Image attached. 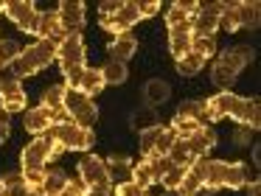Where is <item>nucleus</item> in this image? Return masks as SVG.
<instances>
[{"label": "nucleus", "instance_id": "4", "mask_svg": "<svg viewBox=\"0 0 261 196\" xmlns=\"http://www.w3.org/2000/svg\"><path fill=\"white\" fill-rule=\"evenodd\" d=\"M57 48H59V42H54V39H37V42L25 45V48L20 50V56L14 59L17 76H34L42 67H48L57 59Z\"/></svg>", "mask_w": 261, "mask_h": 196}, {"label": "nucleus", "instance_id": "8", "mask_svg": "<svg viewBox=\"0 0 261 196\" xmlns=\"http://www.w3.org/2000/svg\"><path fill=\"white\" fill-rule=\"evenodd\" d=\"M59 151H62V146H59L54 137H48V134H37V137L23 149L20 162H23V168H45V162L51 160V157H57Z\"/></svg>", "mask_w": 261, "mask_h": 196}, {"label": "nucleus", "instance_id": "16", "mask_svg": "<svg viewBox=\"0 0 261 196\" xmlns=\"http://www.w3.org/2000/svg\"><path fill=\"white\" fill-rule=\"evenodd\" d=\"M205 160L208 157H199V160H194L191 165L186 168V174H182V182L180 188H177V196H197L202 193V174H205Z\"/></svg>", "mask_w": 261, "mask_h": 196}, {"label": "nucleus", "instance_id": "10", "mask_svg": "<svg viewBox=\"0 0 261 196\" xmlns=\"http://www.w3.org/2000/svg\"><path fill=\"white\" fill-rule=\"evenodd\" d=\"M0 106L12 112H25V93L17 76H0Z\"/></svg>", "mask_w": 261, "mask_h": 196}, {"label": "nucleus", "instance_id": "9", "mask_svg": "<svg viewBox=\"0 0 261 196\" xmlns=\"http://www.w3.org/2000/svg\"><path fill=\"white\" fill-rule=\"evenodd\" d=\"M261 9L258 3H230L225 14L219 17V28L225 31H239V28H255L258 25Z\"/></svg>", "mask_w": 261, "mask_h": 196}, {"label": "nucleus", "instance_id": "15", "mask_svg": "<svg viewBox=\"0 0 261 196\" xmlns=\"http://www.w3.org/2000/svg\"><path fill=\"white\" fill-rule=\"evenodd\" d=\"M31 34H37V39H54V42H62L68 34L59 28V17L57 11H37V20Z\"/></svg>", "mask_w": 261, "mask_h": 196}, {"label": "nucleus", "instance_id": "12", "mask_svg": "<svg viewBox=\"0 0 261 196\" xmlns=\"http://www.w3.org/2000/svg\"><path fill=\"white\" fill-rule=\"evenodd\" d=\"M138 22H141V14H138V3H121L115 14L101 17V25L107 28V31H113L115 37H118V34H129L132 25H138Z\"/></svg>", "mask_w": 261, "mask_h": 196}, {"label": "nucleus", "instance_id": "22", "mask_svg": "<svg viewBox=\"0 0 261 196\" xmlns=\"http://www.w3.org/2000/svg\"><path fill=\"white\" fill-rule=\"evenodd\" d=\"M216 62L239 76V70H242L247 62H253V50H250L247 45H239V48H230V50H225V53H219V59H216Z\"/></svg>", "mask_w": 261, "mask_h": 196}, {"label": "nucleus", "instance_id": "18", "mask_svg": "<svg viewBox=\"0 0 261 196\" xmlns=\"http://www.w3.org/2000/svg\"><path fill=\"white\" fill-rule=\"evenodd\" d=\"M54 112L51 109H45V106H34V109H25V115H23V126H25V132H31V134H48V129L54 126Z\"/></svg>", "mask_w": 261, "mask_h": 196}, {"label": "nucleus", "instance_id": "36", "mask_svg": "<svg viewBox=\"0 0 261 196\" xmlns=\"http://www.w3.org/2000/svg\"><path fill=\"white\" fill-rule=\"evenodd\" d=\"M177 115H180V118H194V121H202L205 101H182V104L177 106Z\"/></svg>", "mask_w": 261, "mask_h": 196}, {"label": "nucleus", "instance_id": "43", "mask_svg": "<svg viewBox=\"0 0 261 196\" xmlns=\"http://www.w3.org/2000/svg\"><path fill=\"white\" fill-rule=\"evenodd\" d=\"M113 193V185H107V188H87L85 196H110Z\"/></svg>", "mask_w": 261, "mask_h": 196}, {"label": "nucleus", "instance_id": "42", "mask_svg": "<svg viewBox=\"0 0 261 196\" xmlns=\"http://www.w3.org/2000/svg\"><path fill=\"white\" fill-rule=\"evenodd\" d=\"M253 134H255V129H250V126H239V129H236V143H239V146H247L250 140H253Z\"/></svg>", "mask_w": 261, "mask_h": 196}, {"label": "nucleus", "instance_id": "47", "mask_svg": "<svg viewBox=\"0 0 261 196\" xmlns=\"http://www.w3.org/2000/svg\"><path fill=\"white\" fill-rule=\"evenodd\" d=\"M197 196H214V193H211V190H202V193H197Z\"/></svg>", "mask_w": 261, "mask_h": 196}, {"label": "nucleus", "instance_id": "34", "mask_svg": "<svg viewBox=\"0 0 261 196\" xmlns=\"http://www.w3.org/2000/svg\"><path fill=\"white\" fill-rule=\"evenodd\" d=\"M20 45L14 42V39H0V67L6 65H14V59L20 56Z\"/></svg>", "mask_w": 261, "mask_h": 196}, {"label": "nucleus", "instance_id": "40", "mask_svg": "<svg viewBox=\"0 0 261 196\" xmlns=\"http://www.w3.org/2000/svg\"><path fill=\"white\" fill-rule=\"evenodd\" d=\"M85 182L82 179H68V185H65V190L59 196H85Z\"/></svg>", "mask_w": 261, "mask_h": 196}, {"label": "nucleus", "instance_id": "25", "mask_svg": "<svg viewBox=\"0 0 261 196\" xmlns=\"http://www.w3.org/2000/svg\"><path fill=\"white\" fill-rule=\"evenodd\" d=\"M169 93H171V87L163 78H152V81H146V87H143V101H146L149 109H154V106L169 101Z\"/></svg>", "mask_w": 261, "mask_h": 196}, {"label": "nucleus", "instance_id": "49", "mask_svg": "<svg viewBox=\"0 0 261 196\" xmlns=\"http://www.w3.org/2000/svg\"><path fill=\"white\" fill-rule=\"evenodd\" d=\"M166 196H177V193H166Z\"/></svg>", "mask_w": 261, "mask_h": 196}, {"label": "nucleus", "instance_id": "45", "mask_svg": "<svg viewBox=\"0 0 261 196\" xmlns=\"http://www.w3.org/2000/svg\"><path fill=\"white\" fill-rule=\"evenodd\" d=\"M6 137H9V123H0V146L6 143Z\"/></svg>", "mask_w": 261, "mask_h": 196}, {"label": "nucleus", "instance_id": "39", "mask_svg": "<svg viewBox=\"0 0 261 196\" xmlns=\"http://www.w3.org/2000/svg\"><path fill=\"white\" fill-rule=\"evenodd\" d=\"M154 115H152V109H146V112H138L135 118H132V129H138V132H143V129H149V126H154Z\"/></svg>", "mask_w": 261, "mask_h": 196}, {"label": "nucleus", "instance_id": "33", "mask_svg": "<svg viewBox=\"0 0 261 196\" xmlns=\"http://www.w3.org/2000/svg\"><path fill=\"white\" fill-rule=\"evenodd\" d=\"M191 50L199 53L205 62H208L211 56L216 53V39L214 37H191Z\"/></svg>", "mask_w": 261, "mask_h": 196}, {"label": "nucleus", "instance_id": "1", "mask_svg": "<svg viewBox=\"0 0 261 196\" xmlns=\"http://www.w3.org/2000/svg\"><path fill=\"white\" fill-rule=\"evenodd\" d=\"M261 112H258V101L255 98H242L233 93H216L205 101V118L208 121H222V118H233L239 126H250L258 132L261 123Z\"/></svg>", "mask_w": 261, "mask_h": 196}, {"label": "nucleus", "instance_id": "31", "mask_svg": "<svg viewBox=\"0 0 261 196\" xmlns=\"http://www.w3.org/2000/svg\"><path fill=\"white\" fill-rule=\"evenodd\" d=\"M132 182L141 185V188H149V185H154V177H152V165H149V160L132 162Z\"/></svg>", "mask_w": 261, "mask_h": 196}, {"label": "nucleus", "instance_id": "26", "mask_svg": "<svg viewBox=\"0 0 261 196\" xmlns=\"http://www.w3.org/2000/svg\"><path fill=\"white\" fill-rule=\"evenodd\" d=\"M169 50L174 59L186 56L191 50V28L182 25V28H169Z\"/></svg>", "mask_w": 261, "mask_h": 196}, {"label": "nucleus", "instance_id": "50", "mask_svg": "<svg viewBox=\"0 0 261 196\" xmlns=\"http://www.w3.org/2000/svg\"><path fill=\"white\" fill-rule=\"evenodd\" d=\"M0 196H3V190H0Z\"/></svg>", "mask_w": 261, "mask_h": 196}, {"label": "nucleus", "instance_id": "32", "mask_svg": "<svg viewBox=\"0 0 261 196\" xmlns=\"http://www.w3.org/2000/svg\"><path fill=\"white\" fill-rule=\"evenodd\" d=\"M160 132H163V126H160V123H154V126H149V129H143V132H141V157H152L154 146H158Z\"/></svg>", "mask_w": 261, "mask_h": 196}, {"label": "nucleus", "instance_id": "23", "mask_svg": "<svg viewBox=\"0 0 261 196\" xmlns=\"http://www.w3.org/2000/svg\"><path fill=\"white\" fill-rule=\"evenodd\" d=\"M73 90H79V93H85V95H96V93H101L104 90V76H101V70L98 67H85L82 70V76L76 78V87Z\"/></svg>", "mask_w": 261, "mask_h": 196}, {"label": "nucleus", "instance_id": "41", "mask_svg": "<svg viewBox=\"0 0 261 196\" xmlns=\"http://www.w3.org/2000/svg\"><path fill=\"white\" fill-rule=\"evenodd\" d=\"M160 11V3H154V0H143V3H138V14H141V20L143 17H154Z\"/></svg>", "mask_w": 261, "mask_h": 196}, {"label": "nucleus", "instance_id": "2", "mask_svg": "<svg viewBox=\"0 0 261 196\" xmlns=\"http://www.w3.org/2000/svg\"><path fill=\"white\" fill-rule=\"evenodd\" d=\"M250 182V171L244 162H225V160H205V174H202V188L216 190V188H242Z\"/></svg>", "mask_w": 261, "mask_h": 196}, {"label": "nucleus", "instance_id": "21", "mask_svg": "<svg viewBox=\"0 0 261 196\" xmlns=\"http://www.w3.org/2000/svg\"><path fill=\"white\" fill-rule=\"evenodd\" d=\"M104 165H107V177L110 182H129L132 179V160L126 154H113L104 160Z\"/></svg>", "mask_w": 261, "mask_h": 196}, {"label": "nucleus", "instance_id": "13", "mask_svg": "<svg viewBox=\"0 0 261 196\" xmlns=\"http://www.w3.org/2000/svg\"><path fill=\"white\" fill-rule=\"evenodd\" d=\"M57 17H59V28L65 34H79L82 25H85V3H79V0H65V3H59Z\"/></svg>", "mask_w": 261, "mask_h": 196}, {"label": "nucleus", "instance_id": "37", "mask_svg": "<svg viewBox=\"0 0 261 196\" xmlns=\"http://www.w3.org/2000/svg\"><path fill=\"white\" fill-rule=\"evenodd\" d=\"M143 160H149V165H152V177L154 182H160V179L166 177V171H169L174 162L169 160V157H143Z\"/></svg>", "mask_w": 261, "mask_h": 196}, {"label": "nucleus", "instance_id": "30", "mask_svg": "<svg viewBox=\"0 0 261 196\" xmlns=\"http://www.w3.org/2000/svg\"><path fill=\"white\" fill-rule=\"evenodd\" d=\"M104 76V84H124L126 81V65H121V62H113L110 59L104 67H98Z\"/></svg>", "mask_w": 261, "mask_h": 196}, {"label": "nucleus", "instance_id": "6", "mask_svg": "<svg viewBox=\"0 0 261 196\" xmlns=\"http://www.w3.org/2000/svg\"><path fill=\"white\" fill-rule=\"evenodd\" d=\"M48 137H54L62 149H70V151H87L93 149L96 137H93V129H82L76 123L65 121V123H54L48 129Z\"/></svg>", "mask_w": 261, "mask_h": 196}, {"label": "nucleus", "instance_id": "24", "mask_svg": "<svg viewBox=\"0 0 261 196\" xmlns=\"http://www.w3.org/2000/svg\"><path fill=\"white\" fill-rule=\"evenodd\" d=\"M199 3H194V0H186V3H174L169 11H166V25L169 28H182L191 22V14L197 11Z\"/></svg>", "mask_w": 261, "mask_h": 196}, {"label": "nucleus", "instance_id": "3", "mask_svg": "<svg viewBox=\"0 0 261 196\" xmlns=\"http://www.w3.org/2000/svg\"><path fill=\"white\" fill-rule=\"evenodd\" d=\"M57 62H59V67H62V73H65V87L73 90L76 78H79L82 70L87 67L85 65V39H82V34H68V37L59 42Z\"/></svg>", "mask_w": 261, "mask_h": 196}, {"label": "nucleus", "instance_id": "20", "mask_svg": "<svg viewBox=\"0 0 261 196\" xmlns=\"http://www.w3.org/2000/svg\"><path fill=\"white\" fill-rule=\"evenodd\" d=\"M135 50H138V39H135V34H118V37L110 42V59L113 62H121V65H126V62L135 56Z\"/></svg>", "mask_w": 261, "mask_h": 196}, {"label": "nucleus", "instance_id": "27", "mask_svg": "<svg viewBox=\"0 0 261 196\" xmlns=\"http://www.w3.org/2000/svg\"><path fill=\"white\" fill-rule=\"evenodd\" d=\"M68 185V174L62 168H54V171H45V182H42V196H59Z\"/></svg>", "mask_w": 261, "mask_h": 196}, {"label": "nucleus", "instance_id": "29", "mask_svg": "<svg viewBox=\"0 0 261 196\" xmlns=\"http://www.w3.org/2000/svg\"><path fill=\"white\" fill-rule=\"evenodd\" d=\"M211 81H214V87H216V90L227 93V90L233 87V81H236V73H230L227 67H222L219 62H216V65L211 67Z\"/></svg>", "mask_w": 261, "mask_h": 196}, {"label": "nucleus", "instance_id": "44", "mask_svg": "<svg viewBox=\"0 0 261 196\" xmlns=\"http://www.w3.org/2000/svg\"><path fill=\"white\" fill-rule=\"evenodd\" d=\"M247 190H250V196H261V182H258V179L247 182Z\"/></svg>", "mask_w": 261, "mask_h": 196}, {"label": "nucleus", "instance_id": "14", "mask_svg": "<svg viewBox=\"0 0 261 196\" xmlns=\"http://www.w3.org/2000/svg\"><path fill=\"white\" fill-rule=\"evenodd\" d=\"M3 14L20 28V31H31L37 20V6L29 3V0H12V3L3 6Z\"/></svg>", "mask_w": 261, "mask_h": 196}, {"label": "nucleus", "instance_id": "35", "mask_svg": "<svg viewBox=\"0 0 261 196\" xmlns=\"http://www.w3.org/2000/svg\"><path fill=\"white\" fill-rule=\"evenodd\" d=\"M186 168H188V165H171L169 171H166V177L160 179V182H163V188L169 190V193H177V188H180V182H182V174H186Z\"/></svg>", "mask_w": 261, "mask_h": 196}, {"label": "nucleus", "instance_id": "5", "mask_svg": "<svg viewBox=\"0 0 261 196\" xmlns=\"http://www.w3.org/2000/svg\"><path fill=\"white\" fill-rule=\"evenodd\" d=\"M65 112H68L70 123H76L82 129H93V123L98 118L96 101L90 95L79 93V90H68V87H65Z\"/></svg>", "mask_w": 261, "mask_h": 196}, {"label": "nucleus", "instance_id": "19", "mask_svg": "<svg viewBox=\"0 0 261 196\" xmlns=\"http://www.w3.org/2000/svg\"><path fill=\"white\" fill-rule=\"evenodd\" d=\"M40 106L51 109V112H54V121H57V123L70 121V118H68V112H65V84H57V87H48L45 93H42V104H40Z\"/></svg>", "mask_w": 261, "mask_h": 196}, {"label": "nucleus", "instance_id": "28", "mask_svg": "<svg viewBox=\"0 0 261 196\" xmlns=\"http://www.w3.org/2000/svg\"><path fill=\"white\" fill-rule=\"evenodd\" d=\"M202 67H205V59L199 53H194V50H188L186 56L177 59V73H180V76H197Z\"/></svg>", "mask_w": 261, "mask_h": 196}, {"label": "nucleus", "instance_id": "48", "mask_svg": "<svg viewBox=\"0 0 261 196\" xmlns=\"http://www.w3.org/2000/svg\"><path fill=\"white\" fill-rule=\"evenodd\" d=\"M3 6H6V3H0V11H3Z\"/></svg>", "mask_w": 261, "mask_h": 196}, {"label": "nucleus", "instance_id": "17", "mask_svg": "<svg viewBox=\"0 0 261 196\" xmlns=\"http://www.w3.org/2000/svg\"><path fill=\"white\" fill-rule=\"evenodd\" d=\"M188 146V154H191V160H199V157H208V151L216 146V132L211 126H199L194 134H188V137H182Z\"/></svg>", "mask_w": 261, "mask_h": 196}, {"label": "nucleus", "instance_id": "38", "mask_svg": "<svg viewBox=\"0 0 261 196\" xmlns=\"http://www.w3.org/2000/svg\"><path fill=\"white\" fill-rule=\"evenodd\" d=\"M115 196H146V188H141V185H135L129 179V182H121V185H115Z\"/></svg>", "mask_w": 261, "mask_h": 196}, {"label": "nucleus", "instance_id": "11", "mask_svg": "<svg viewBox=\"0 0 261 196\" xmlns=\"http://www.w3.org/2000/svg\"><path fill=\"white\" fill-rule=\"evenodd\" d=\"M79 179L85 182V188H107V185H113L107 177L104 160L96 154H87L85 160H79Z\"/></svg>", "mask_w": 261, "mask_h": 196}, {"label": "nucleus", "instance_id": "7", "mask_svg": "<svg viewBox=\"0 0 261 196\" xmlns=\"http://www.w3.org/2000/svg\"><path fill=\"white\" fill-rule=\"evenodd\" d=\"M225 9H227V3H199L197 11L191 14V22H188L191 37H214Z\"/></svg>", "mask_w": 261, "mask_h": 196}, {"label": "nucleus", "instance_id": "46", "mask_svg": "<svg viewBox=\"0 0 261 196\" xmlns=\"http://www.w3.org/2000/svg\"><path fill=\"white\" fill-rule=\"evenodd\" d=\"M0 123H9V112L3 109V106H0Z\"/></svg>", "mask_w": 261, "mask_h": 196}]
</instances>
